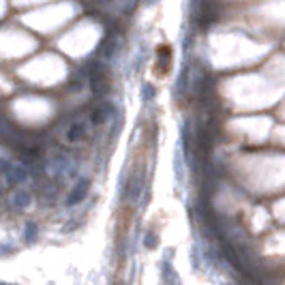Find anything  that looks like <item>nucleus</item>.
I'll return each instance as SVG.
<instances>
[{
  "label": "nucleus",
  "instance_id": "obj_1",
  "mask_svg": "<svg viewBox=\"0 0 285 285\" xmlns=\"http://www.w3.org/2000/svg\"><path fill=\"white\" fill-rule=\"evenodd\" d=\"M43 178L54 180L56 185H69L77 178V163L67 152H56L43 161Z\"/></svg>",
  "mask_w": 285,
  "mask_h": 285
},
{
  "label": "nucleus",
  "instance_id": "obj_2",
  "mask_svg": "<svg viewBox=\"0 0 285 285\" xmlns=\"http://www.w3.org/2000/svg\"><path fill=\"white\" fill-rule=\"evenodd\" d=\"M86 138H88V122H86V120L75 118V120H71L69 125L64 127V133H62L64 144L77 146V144H82V142L86 140Z\"/></svg>",
  "mask_w": 285,
  "mask_h": 285
},
{
  "label": "nucleus",
  "instance_id": "obj_3",
  "mask_svg": "<svg viewBox=\"0 0 285 285\" xmlns=\"http://www.w3.org/2000/svg\"><path fill=\"white\" fill-rule=\"evenodd\" d=\"M32 195L30 189H24V187H15V189L11 191V195L6 197V202H9V208L15 210V212H22V210H28L32 206Z\"/></svg>",
  "mask_w": 285,
  "mask_h": 285
},
{
  "label": "nucleus",
  "instance_id": "obj_4",
  "mask_svg": "<svg viewBox=\"0 0 285 285\" xmlns=\"http://www.w3.org/2000/svg\"><path fill=\"white\" fill-rule=\"evenodd\" d=\"M39 199H41V204L45 206H54L58 202V195H60V185H56L54 180H48L43 178L41 187H39Z\"/></svg>",
  "mask_w": 285,
  "mask_h": 285
},
{
  "label": "nucleus",
  "instance_id": "obj_5",
  "mask_svg": "<svg viewBox=\"0 0 285 285\" xmlns=\"http://www.w3.org/2000/svg\"><path fill=\"white\" fill-rule=\"evenodd\" d=\"M88 191H90V180H88L86 176L77 178V183L73 185V189L69 191V195H67V199H64V204H67V206H75V204H80L82 199L88 195Z\"/></svg>",
  "mask_w": 285,
  "mask_h": 285
},
{
  "label": "nucleus",
  "instance_id": "obj_6",
  "mask_svg": "<svg viewBox=\"0 0 285 285\" xmlns=\"http://www.w3.org/2000/svg\"><path fill=\"white\" fill-rule=\"evenodd\" d=\"M109 118H112V105H107V103H99V105H95L93 109H90L88 125L90 127H103Z\"/></svg>",
  "mask_w": 285,
  "mask_h": 285
},
{
  "label": "nucleus",
  "instance_id": "obj_7",
  "mask_svg": "<svg viewBox=\"0 0 285 285\" xmlns=\"http://www.w3.org/2000/svg\"><path fill=\"white\" fill-rule=\"evenodd\" d=\"M142 193H144V176H131L125 189V199L127 202H138Z\"/></svg>",
  "mask_w": 285,
  "mask_h": 285
},
{
  "label": "nucleus",
  "instance_id": "obj_8",
  "mask_svg": "<svg viewBox=\"0 0 285 285\" xmlns=\"http://www.w3.org/2000/svg\"><path fill=\"white\" fill-rule=\"evenodd\" d=\"M37 225L35 223H28V225H26V232H24V238H26V242H32V240H35V238H37Z\"/></svg>",
  "mask_w": 285,
  "mask_h": 285
},
{
  "label": "nucleus",
  "instance_id": "obj_9",
  "mask_svg": "<svg viewBox=\"0 0 285 285\" xmlns=\"http://www.w3.org/2000/svg\"><path fill=\"white\" fill-rule=\"evenodd\" d=\"M144 242H146V247L154 249V247H157V234H154V232H148L146 238H144Z\"/></svg>",
  "mask_w": 285,
  "mask_h": 285
},
{
  "label": "nucleus",
  "instance_id": "obj_10",
  "mask_svg": "<svg viewBox=\"0 0 285 285\" xmlns=\"http://www.w3.org/2000/svg\"><path fill=\"white\" fill-rule=\"evenodd\" d=\"M154 96V88L150 86V84H146L144 86V99H152Z\"/></svg>",
  "mask_w": 285,
  "mask_h": 285
},
{
  "label": "nucleus",
  "instance_id": "obj_11",
  "mask_svg": "<svg viewBox=\"0 0 285 285\" xmlns=\"http://www.w3.org/2000/svg\"><path fill=\"white\" fill-rule=\"evenodd\" d=\"M0 285H6V283H0Z\"/></svg>",
  "mask_w": 285,
  "mask_h": 285
}]
</instances>
